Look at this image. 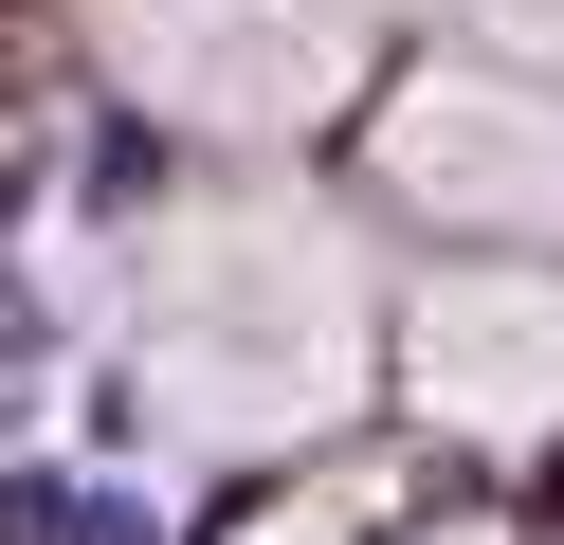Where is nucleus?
Segmentation results:
<instances>
[{
  "label": "nucleus",
  "mask_w": 564,
  "mask_h": 545,
  "mask_svg": "<svg viewBox=\"0 0 564 545\" xmlns=\"http://www.w3.org/2000/svg\"><path fill=\"white\" fill-rule=\"evenodd\" d=\"M147 400L200 455H310L365 400V254L273 182H219L147 237Z\"/></svg>",
  "instance_id": "f257e3e1"
},
{
  "label": "nucleus",
  "mask_w": 564,
  "mask_h": 545,
  "mask_svg": "<svg viewBox=\"0 0 564 545\" xmlns=\"http://www.w3.org/2000/svg\"><path fill=\"white\" fill-rule=\"evenodd\" d=\"M365 36H382V0H91V55L164 128H219V145L328 128L365 91Z\"/></svg>",
  "instance_id": "f03ea898"
},
{
  "label": "nucleus",
  "mask_w": 564,
  "mask_h": 545,
  "mask_svg": "<svg viewBox=\"0 0 564 545\" xmlns=\"http://www.w3.org/2000/svg\"><path fill=\"white\" fill-rule=\"evenodd\" d=\"M382 182L455 237H564V91L546 73H491V55H419L382 91Z\"/></svg>",
  "instance_id": "7ed1b4c3"
},
{
  "label": "nucleus",
  "mask_w": 564,
  "mask_h": 545,
  "mask_svg": "<svg viewBox=\"0 0 564 545\" xmlns=\"http://www.w3.org/2000/svg\"><path fill=\"white\" fill-rule=\"evenodd\" d=\"M401 400L437 436H564V291L528 273V254L437 273L401 309Z\"/></svg>",
  "instance_id": "20e7f679"
},
{
  "label": "nucleus",
  "mask_w": 564,
  "mask_h": 545,
  "mask_svg": "<svg viewBox=\"0 0 564 545\" xmlns=\"http://www.w3.org/2000/svg\"><path fill=\"white\" fill-rule=\"evenodd\" d=\"M510 19H528V36H546V55H564V0H510Z\"/></svg>",
  "instance_id": "39448f33"
}]
</instances>
